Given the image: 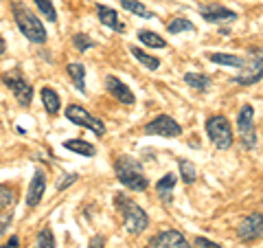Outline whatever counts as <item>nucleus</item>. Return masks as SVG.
<instances>
[{
    "label": "nucleus",
    "instance_id": "f257e3e1",
    "mask_svg": "<svg viewBox=\"0 0 263 248\" xmlns=\"http://www.w3.org/2000/svg\"><path fill=\"white\" fill-rule=\"evenodd\" d=\"M11 11H13V18H15V24L18 29L22 31V36H27L29 42L33 44H44L48 33L44 29V24L40 18H35V13L31 9H27V5H22L20 0H15L11 5Z\"/></svg>",
    "mask_w": 263,
    "mask_h": 248
},
{
    "label": "nucleus",
    "instance_id": "f03ea898",
    "mask_svg": "<svg viewBox=\"0 0 263 248\" xmlns=\"http://www.w3.org/2000/svg\"><path fill=\"white\" fill-rule=\"evenodd\" d=\"M114 204H117L121 220H123V226H125V231L129 235H138L147 228L149 218H147V213L134 200H129V198L123 196V193H117L114 196Z\"/></svg>",
    "mask_w": 263,
    "mask_h": 248
},
{
    "label": "nucleus",
    "instance_id": "7ed1b4c3",
    "mask_svg": "<svg viewBox=\"0 0 263 248\" xmlns=\"http://www.w3.org/2000/svg\"><path fill=\"white\" fill-rule=\"evenodd\" d=\"M114 171H117V178L121 180V185H125L132 191H145L147 185H149L141 163L129 158V156H119L114 161Z\"/></svg>",
    "mask_w": 263,
    "mask_h": 248
},
{
    "label": "nucleus",
    "instance_id": "20e7f679",
    "mask_svg": "<svg viewBox=\"0 0 263 248\" xmlns=\"http://www.w3.org/2000/svg\"><path fill=\"white\" fill-rule=\"evenodd\" d=\"M206 134H209V138L213 140V145H215L217 150H228V147L233 145V128H230L226 117H219V114L209 117Z\"/></svg>",
    "mask_w": 263,
    "mask_h": 248
},
{
    "label": "nucleus",
    "instance_id": "39448f33",
    "mask_svg": "<svg viewBox=\"0 0 263 248\" xmlns=\"http://www.w3.org/2000/svg\"><path fill=\"white\" fill-rule=\"evenodd\" d=\"M261 77H263V51L259 48V51L250 53V57L243 64L241 73L233 81H237L239 86H252V84H257Z\"/></svg>",
    "mask_w": 263,
    "mask_h": 248
},
{
    "label": "nucleus",
    "instance_id": "423d86ee",
    "mask_svg": "<svg viewBox=\"0 0 263 248\" xmlns=\"http://www.w3.org/2000/svg\"><path fill=\"white\" fill-rule=\"evenodd\" d=\"M66 119L70 123H75V126H81L90 132H95L97 136H103L105 134V126L103 121H99L97 117H92L86 108H81V105H68L66 108Z\"/></svg>",
    "mask_w": 263,
    "mask_h": 248
},
{
    "label": "nucleus",
    "instance_id": "0eeeda50",
    "mask_svg": "<svg viewBox=\"0 0 263 248\" xmlns=\"http://www.w3.org/2000/svg\"><path fill=\"white\" fill-rule=\"evenodd\" d=\"M237 130H239L241 134V140L243 145L248 147V150H252L254 145H257V132H254V108L252 105L246 103L239 117H237Z\"/></svg>",
    "mask_w": 263,
    "mask_h": 248
},
{
    "label": "nucleus",
    "instance_id": "6e6552de",
    "mask_svg": "<svg viewBox=\"0 0 263 248\" xmlns=\"http://www.w3.org/2000/svg\"><path fill=\"white\" fill-rule=\"evenodd\" d=\"M237 237L241 242H252V239L263 237V213H250L237 224Z\"/></svg>",
    "mask_w": 263,
    "mask_h": 248
},
{
    "label": "nucleus",
    "instance_id": "1a4fd4ad",
    "mask_svg": "<svg viewBox=\"0 0 263 248\" xmlns=\"http://www.w3.org/2000/svg\"><path fill=\"white\" fill-rule=\"evenodd\" d=\"M145 134H156V136H180L182 134V128H180V123L176 119L167 117V114H160V117H156L154 121H149L145 126Z\"/></svg>",
    "mask_w": 263,
    "mask_h": 248
},
{
    "label": "nucleus",
    "instance_id": "9d476101",
    "mask_svg": "<svg viewBox=\"0 0 263 248\" xmlns=\"http://www.w3.org/2000/svg\"><path fill=\"white\" fill-rule=\"evenodd\" d=\"M145 248H191V244L186 242L182 233H178L174 228H167L162 233L154 235Z\"/></svg>",
    "mask_w": 263,
    "mask_h": 248
},
{
    "label": "nucleus",
    "instance_id": "9b49d317",
    "mask_svg": "<svg viewBox=\"0 0 263 248\" xmlns=\"http://www.w3.org/2000/svg\"><path fill=\"white\" fill-rule=\"evenodd\" d=\"M3 81H5V86L13 93V97L18 99L20 105H31V101H33V88L29 86L27 79H22L20 75H3Z\"/></svg>",
    "mask_w": 263,
    "mask_h": 248
},
{
    "label": "nucleus",
    "instance_id": "f8f14e48",
    "mask_svg": "<svg viewBox=\"0 0 263 248\" xmlns=\"http://www.w3.org/2000/svg\"><path fill=\"white\" fill-rule=\"evenodd\" d=\"M105 88H108V93L123 105H134V101H136L134 93H132V88H127L119 77H114V75L105 77Z\"/></svg>",
    "mask_w": 263,
    "mask_h": 248
},
{
    "label": "nucleus",
    "instance_id": "ddd939ff",
    "mask_svg": "<svg viewBox=\"0 0 263 248\" xmlns=\"http://www.w3.org/2000/svg\"><path fill=\"white\" fill-rule=\"evenodd\" d=\"M200 13L206 22H230V20H237V13L233 9H226V7H219V5H204L200 7Z\"/></svg>",
    "mask_w": 263,
    "mask_h": 248
},
{
    "label": "nucleus",
    "instance_id": "4468645a",
    "mask_svg": "<svg viewBox=\"0 0 263 248\" xmlns=\"http://www.w3.org/2000/svg\"><path fill=\"white\" fill-rule=\"evenodd\" d=\"M46 191V176H44V171H35L33 173V180H31V185H29V191H27V204L29 206H37L40 200H42V196Z\"/></svg>",
    "mask_w": 263,
    "mask_h": 248
},
{
    "label": "nucleus",
    "instance_id": "2eb2a0df",
    "mask_svg": "<svg viewBox=\"0 0 263 248\" xmlns=\"http://www.w3.org/2000/svg\"><path fill=\"white\" fill-rule=\"evenodd\" d=\"M97 15H99V20H101L105 27H110L114 31H125V27H123V22L119 20V13L110 9V7H105V5H97Z\"/></svg>",
    "mask_w": 263,
    "mask_h": 248
},
{
    "label": "nucleus",
    "instance_id": "dca6fc26",
    "mask_svg": "<svg viewBox=\"0 0 263 248\" xmlns=\"http://www.w3.org/2000/svg\"><path fill=\"white\" fill-rule=\"evenodd\" d=\"M209 60L213 64H221V66H233V68L241 70L246 64V57L239 55H228V53H209Z\"/></svg>",
    "mask_w": 263,
    "mask_h": 248
},
{
    "label": "nucleus",
    "instance_id": "f3484780",
    "mask_svg": "<svg viewBox=\"0 0 263 248\" xmlns=\"http://www.w3.org/2000/svg\"><path fill=\"white\" fill-rule=\"evenodd\" d=\"M66 73H68V77L72 79V84H75L79 88V93H86V68L77 62L68 64V68H66Z\"/></svg>",
    "mask_w": 263,
    "mask_h": 248
},
{
    "label": "nucleus",
    "instance_id": "a211bd4d",
    "mask_svg": "<svg viewBox=\"0 0 263 248\" xmlns=\"http://www.w3.org/2000/svg\"><path fill=\"white\" fill-rule=\"evenodd\" d=\"M174 187H176V176H174V173H167L164 178L158 180V185H156V193L160 196V200L171 202V193H174Z\"/></svg>",
    "mask_w": 263,
    "mask_h": 248
},
{
    "label": "nucleus",
    "instance_id": "6ab92c4d",
    "mask_svg": "<svg viewBox=\"0 0 263 248\" xmlns=\"http://www.w3.org/2000/svg\"><path fill=\"white\" fill-rule=\"evenodd\" d=\"M64 147H66V150H70V152H75V154H81V156H95L97 154L95 145H90V143H86V140H81V138L66 140Z\"/></svg>",
    "mask_w": 263,
    "mask_h": 248
},
{
    "label": "nucleus",
    "instance_id": "aec40b11",
    "mask_svg": "<svg viewBox=\"0 0 263 248\" xmlns=\"http://www.w3.org/2000/svg\"><path fill=\"white\" fill-rule=\"evenodd\" d=\"M42 103L48 114H57L60 112V97H57V93L53 88H42Z\"/></svg>",
    "mask_w": 263,
    "mask_h": 248
},
{
    "label": "nucleus",
    "instance_id": "412c9836",
    "mask_svg": "<svg viewBox=\"0 0 263 248\" xmlns=\"http://www.w3.org/2000/svg\"><path fill=\"white\" fill-rule=\"evenodd\" d=\"M184 81L191 88L200 90V93H206V90L211 88V79L206 75H202V73H186L184 75Z\"/></svg>",
    "mask_w": 263,
    "mask_h": 248
},
{
    "label": "nucleus",
    "instance_id": "4be33fe9",
    "mask_svg": "<svg viewBox=\"0 0 263 248\" xmlns=\"http://www.w3.org/2000/svg\"><path fill=\"white\" fill-rule=\"evenodd\" d=\"M129 51H132V55H134L138 62H141V64L145 66V68L156 70V68H158V66H160V60H158V57H154V55H149V53H145L143 48H138V46H132Z\"/></svg>",
    "mask_w": 263,
    "mask_h": 248
},
{
    "label": "nucleus",
    "instance_id": "5701e85b",
    "mask_svg": "<svg viewBox=\"0 0 263 248\" xmlns=\"http://www.w3.org/2000/svg\"><path fill=\"white\" fill-rule=\"evenodd\" d=\"M121 5H123V9H127L129 13L138 15V18H147V20L154 18V13L143 3H138V0H121Z\"/></svg>",
    "mask_w": 263,
    "mask_h": 248
},
{
    "label": "nucleus",
    "instance_id": "b1692460",
    "mask_svg": "<svg viewBox=\"0 0 263 248\" xmlns=\"http://www.w3.org/2000/svg\"><path fill=\"white\" fill-rule=\"evenodd\" d=\"M138 40L145 44V46H149V48H164L167 46V42L158 36V33H154V31H138Z\"/></svg>",
    "mask_w": 263,
    "mask_h": 248
},
{
    "label": "nucleus",
    "instance_id": "393cba45",
    "mask_svg": "<svg viewBox=\"0 0 263 248\" xmlns=\"http://www.w3.org/2000/svg\"><path fill=\"white\" fill-rule=\"evenodd\" d=\"M167 31L171 33V36H176V33H182V31H195V24L193 22H189L186 18H174L169 22V27H167Z\"/></svg>",
    "mask_w": 263,
    "mask_h": 248
},
{
    "label": "nucleus",
    "instance_id": "a878e982",
    "mask_svg": "<svg viewBox=\"0 0 263 248\" xmlns=\"http://www.w3.org/2000/svg\"><path fill=\"white\" fill-rule=\"evenodd\" d=\"M178 167H180V173H182L184 185H193V183H195V178H197V169L193 167V163L180 161V163H178Z\"/></svg>",
    "mask_w": 263,
    "mask_h": 248
},
{
    "label": "nucleus",
    "instance_id": "bb28decb",
    "mask_svg": "<svg viewBox=\"0 0 263 248\" xmlns=\"http://www.w3.org/2000/svg\"><path fill=\"white\" fill-rule=\"evenodd\" d=\"M33 3H35L37 9L44 13V18L48 22H55L57 20V11H55V7H53V0H33Z\"/></svg>",
    "mask_w": 263,
    "mask_h": 248
},
{
    "label": "nucleus",
    "instance_id": "cd10ccee",
    "mask_svg": "<svg viewBox=\"0 0 263 248\" xmlns=\"http://www.w3.org/2000/svg\"><path fill=\"white\" fill-rule=\"evenodd\" d=\"M72 44L79 48V53H86L88 48H92V46H95V40H90L86 33H77V36L72 38Z\"/></svg>",
    "mask_w": 263,
    "mask_h": 248
},
{
    "label": "nucleus",
    "instance_id": "c85d7f7f",
    "mask_svg": "<svg viewBox=\"0 0 263 248\" xmlns=\"http://www.w3.org/2000/svg\"><path fill=\"white\" fill-rule=\"evenodd\" d=\"M35 248H55V239H53L51 228H44V231H40Z\"/></svg>",
    "mask_w": 263,
    "mask_h": 248
},
{
    "label": "nucleus",
    "instance_id": "c756f323",
    "mask_svg": "<svg viewBox=\"0 0 263 248\" xmlns=\"http://www.w3.org/2000/svg\"><path fill=\"white\" fill-rule=\"evenodd\" d=\"M13 202V189L7 185H0V209H7Z\"/></svg>",
    "mask_w": 263,
    "mask_h": 248
},
{
    "label": "nucleus",
    "instance_id": "7c9ffc66",
    "mask_svg": "<svg viewBox=\"0 0 263 248\" xmlns=\"http://www.w3.org/2000/svg\"><path fill=\"white\" fill-rule=\"evenodd\" d=\"M75 180H77L75 173H66V178H60V180H57V189H60V191H64V189H68L72 183H75Z\"/></svg>",
    "mask_w": 263,
    "mask_h": 248
},
{
    "label": "nucleus",
    "instance_id": "2f4dec72",
    "mask_svg": "<svg viewBox=\"0 0 263 248\" xmlns=\"http://www.w3.org/2000/svg\"><path fill=\"white\" fill-rule=\"evenodd\" d=\"M193 246H195V248H221L219 244H215V242H211V239H206V237H195V242H193Z\"/></svg>",
    "mask_w": 263,
    "mask_h": 248
},
{
    "label": "nucleus",
    "instance_id": "473e14b6",
    "mask_svg": "<svg viewBox=\"0 0 263 248\" xmlns=\"http://www.w3.org/2000/svg\"><path fill=\"white\" fill-rule=\"evenodd\" d=\"M11 213H5V216H0V235L5 233L7 228H9V224H11Z\"/></svg>",
    "mask_w": 263,
    "mask_h": 248
},
{
    "label": "nucleus",
    "instance_id": "72a5a7b5",
    "mask_svg": "<svg viewBox=\"0 0 263 248\" xmlns=\"http://www.w3.org/2000/svg\"><path fill=\"white\" fill-rule=\"evenodd\" d=\"M103 244H105V239L101 235H97V237L90 239V246L88 248H103Z\"/></svg>",
    "mask_w": 263,
    "mask_h": 248
},
{
    "label": "nucleus",
    "instance_id": "f704fd0d",
    "mask_svg": "<svg viewBox=\"0 0 263 248\" xmlns=\"http://www.w3.org/2000/svg\"><path fill=\"white\" fill-rule=\"evenodd\" d=\"M15 246H18V237H11L9 239V242H7L3 248H15Z\"/></svg>",
    "mask_w": 263,
    "mask_h": 248
},
{
    "label": "nucleus",
    "instance_id": "c9c22d12",
    "mask_svg": "<svg viewBox=\"0 0 263 248\" xmlns=\"http://www.w3.org/2000/svg\"><path fill=\"white\" fill-rule=\"evenodd\" d=\"M0 53H5V40L0 38Z\"/></svg>",
    "mask_w": 263,
    "mask_h": 248
}]
</instances>
